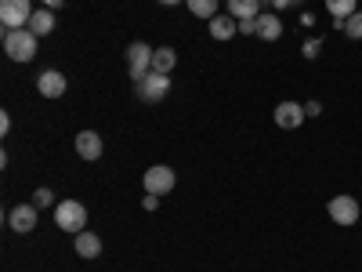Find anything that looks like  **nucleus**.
<instances>
[{
  "mask_svg": "<svg viewBox=\"0 0 362 272\" xmlns=\"http://www.w3.org/2000/svg\"><path fill=\"white\" fill-rule=\"evenodd\" d=\"M37 33L33 29H4V55L11 58V62H33L37 58Z\"/></svg>",
  "mask_w": 362,
  "mask_h": 272,
  "instance_id": "f257e3e1",
  "label": "nucleus"
},
{
  "mask_svg": "<svg viewBox=\"0 0 362 272\" xmlns=\"http://www.w3.org/2000/svg\"><path fill=\"white\" fill-rule=\"evenodd\" d=\"M54 225L62 229V232H83V225H87V207L80 203V200H58L54 203Z\"/></svg>",
  "mask_w": 362,
  "mask_h": 272,
  "instance_id": "f03ea898",
  "label": "nucleus"
},
{
  "mask_svg": "<svg viewBox=\"0 0 362 272\" xmlns=\"http://www.w3.org/2000/svg\"><path fill=\"white\" fill-rule=\"evenodd\" d=\"M326 215L334 218V225L351 229V225L362 218V207H358V200H355V196L341 193V196H329V203H326Z\"/></svg>",
  "mask_w": 362,
  "mask_h": 272,
  "instance_id": "7ed1b4c3",
  "label": "nucleus"
},
{
  "mask_svg": "<svg viewBox=\"0 0 362 272\" xmlns=\"http://www.w3.org/2000/svg\"><path fill=\"white\" fill-rule=\"evenodd\" d=\"M167 91H170V76H163V73H156V69L145 73L141 80H134V95H138L141 102H148V106L163 102Z\"/></svg>",
  "mask_w": 362,
  "mask_h": 272,
  "instance_id": "20e7f679",
  "label": "nucleus"
},
{
  "mask_svg": "<svg viewBox=\"0 0 362 272\" xmlns=\"http://www.w3.org/2000/svg\"><path fill=\"white\" fill-rule=\"evenodd\" d=\"M141 186H145V193H153V196H167V193L177 186V174H174V167H167V164H153V167L145 171Z\"/></svg>",
  "mask_w": 362,
  "mask_h": 272,
  "instance_id": "39448f33",
  "label": "nucleus"
},
{
  "mask_svg": "<svg viewBox=\"0 0 362 272\" xmlns=\"http://www.w3.org/2000/svg\"><path fill=\"white\" fill-rule=\"evenodd\" d=\"M33 11L37 8L29 0H0V22H4V29H25Z\"/></svg>",
  "mask_w": 362,
  "mask_h": 272,
  "instance_id": "423d86ee",
  "label": "nucleus"
},
{
  "mask_svg": "<svg viewBox=\"0 0 362 272\" xmlns=\"http://www.w3.org/2000/svg\"><path fill=\"white\" fill-rule=\"evenodd\" d=\"M153 51L156 47H148L145 40H134L127 47V69H131V80H141L145 73H153Z\"/></svg>",
  "mask_w": 362,
  "mask_h": 272,
  "instance_id": "0eeeda50",
  "label": "nucleus"
},
{
  "mask_svg": "<svg viewBox=\"0 0 362 272\" xmlns=\"http://www.w3.org/2000/svg\"><path fill=\"white\" fill-rule=\"evenodd\" d=\"M305 120H308V113H305V106H300V102H290V98H286V102L276 106V124H279L283 131H297Z\"/></svg>",
  "mask_w": 362,
  "mask_h": 272,
  "instance_id": "6e6552de",
  "label": "nucleus"
},
{
  "mask_svg": "<svg viewBox=\"0 0 362 272\" xmlns=\"http://www.w3.org/2000/svg\"><path fill=\"white\" fill-rule=\"evenodd\" d=\"M37 210H40L37 203H18V207H11V210H8V225H11L15 232H22V236L33 232V229H37Z\"/></svg>",
  "mask_w": 362,
  "mask_h": 272,
  "instance_id": "1a4fd4ad",
  "label": "nucleus"
},
{
  "mask_svg": "<svg viewBox=\"0 0 362 272\" xmlns=\"http://www.w3.org/2000/svg\"><path fill=\"white\" fill-rule=\"evenodd\" d=\"M37 91L44 98H62L66 95V73H58V69H44L37 76Z\"/></svg>",
  "mask_w": 362,
  "mask_h": 272,
  "instance_id": "9d476101",
  "label": "nucleus"
},
{
  "mask_svg": "<svg viewBox=\"0 0 362 272\" xmlns=\"http://www.w3.org/2000/svg\"><path fill=\"white\" fill-rule=\"evenodd\" d=\"M76 157L80 160H98L102 157V135L98 131H80L76 135Z\"/></svg>",
  "mask_w": 362,
  "mask_h": 272,
  "instance_id": "9b49d317",
  "label": "nucleus"
},
{
  "mask_svg": "<svg viewBox=\"0 0 362 272\" xmlns=\"http://www.w3.org/2000/svg\"><path fill=\"white\" fill-rule=\"evenodd\" d=\"M73 251L83 258V261H90V258H98L102 254V236H95V232H76L73 236Z\"/></svg>",
  "mask_w": 362,
  "mask_h": 272,
  "instance_id": "f8f14e48",
  "label": "nucleus"
},
{
  "mask_svg": "<svg viewBox=\"0 0 362 272\" xmlns=\"http://www.w3.org/2000/svg\"><path fill=\"white\" fill-rule=\"evenodd\" d=\"M257 37L261 40H279L283 37V22H279V15H272V11H261L257 15Z\"/></svg>",
  "mask_w": 362,
  "mask_h": 272,
  "instance_id": "ddd939ff",
  "label": "nucleus"
},
{
  "mask_svg": "<svg viewBox=\"0 0 362 272\" xmlns=\"http://www.w3.org/2000/svg\"><path fill=\"white\" fill-rule=\"evenodd\" d=\"M235 33H239V22H235L228 11L210 18V37H214V40H232Z\"/></svg>",
  "mask_w": 362,
  "mask_h": 272,
  "instance_id": "4468645a",
  "label": "nucleus"
},
{
  "mask_svg": "<svg viewBox=\"0 0 362 272\" xmlns=\"http://www.w3.org/2000/svg\"><path fill=\"white\" fill-rule=\"evenodd\" d=\"M228 15H232L235 22L257 18V15H261V0H228Z\"/></svg>",
  "mask_w": 362,
  "mask_h": 272,
  "instance_id": "2eb2a0df",
  "label": "nucleus"
},
{
  "mask_svg": "<svg viewBox=\"0 0 362 272\" xmlns=\"http://www.w3.org/2000/svg\"><path fill=\"white\" fill-rule=\"evenodd\" d=\"M322 4H326L329 15H334V26H341L344 18H351L358 11V0H322Z\"/></svg>",
  "mask_w": 362,
  "mask_h": 272,
  "instance_id": "dca6fc26",
  "label": "nucleus"
},
{
  "mask_svg": "<svg viewBox=\"0 0 362 272\" xmlns=\"http://www.w3.org/2000/svg\"><path fill=\"white\" fill-rule=\"evenodd\" d=\"M174 66H177V51H174V47H156V51H153V69H156V73L170 76Z\"/></svg>",
  "mask_w": 362,
  "mask_h": 272,
  "instance_id": "f3484780",
  "label": "nucleus"
},
{
  "mask_svg": "<svg viewBox=\"0 0 362 272\" xmlns=\"http://www.w3.org/2000/svg\"><path fill=\"white\" fill-rule=\"evenodd\" d=\"M29 29H33L37 37H47L51 29H54V11L51 8H37L33 18H29Z\"/></svg>",
  "mask_w": 362,
  "mask_h": 272,
  "instance_id": "a211bd4d",
  "label": "nucleus"
},
{
  "mask_svg": "<svg viewBox=\"0 0 362 272\" xmlns=\"http://www.w3.org/2000/svg\"><path fill=\"white\" fill-rule=\"evenodd\" d=\"M185 8H189L196 18H214V15H218V0H185Z\"/></svg>",
  "mask_w": 362,
  "mask_h": 272,
  "instance_id": "6ab92c4d",
  "label": "nucleus"
},
{
  "mask_svg": "<svg viewBox=\"0 0 362 272\" xmlns=\"http://www.w3.org/2000/svg\"><path fill=\"white\" fill-rule=\"evenodd\" d=\"M337 29H344V37H348V40H362V11H355L351 18H344Z\"/></svg>",
  "mask_w": 362,
  "mask_h": 272,
  "instance_id": "aec40b11",
  "label": "nucleus"
},
{
  "mask_svg": "<svg viewBox=\"0 0 362 272\" xmlns=\"http://www.w3.org/2000/svg\"><path fill=\"white\" fill-rule=\"evenodd\" d=\"M300 55H305L308 62H315V58L322 55V37H308L305 44H300Z\"/></svg>",
  "mask_w": 362,
  "mask_h": 272,
  "instance_id": "412c9836",
  "label": "nucleus"
},
{
  "mask_svg": "<svg viewBox=\"0 0 362 272\" xmlns=\"http://www.w3.org/2000/svg\"><path fill=\"white\" fill-rule=\"evenodd\" d=\"M29 203H37V207L44 210V207H51V203H54V193H51L47 186H40V189L33 193V200H29Z\"/></svg>",
  "mask_w": 362,
  "mask_h": 272,
  "instance_id": "4be33fe9",
  "label": "nucleus"
},
{
  "mask_svg": "<svg viewBox=\"0 0 362 272\" xmlns=\"http://www.w3.org/2000/svg\"><path fill=\"white\" fill-rule=\"evenodd\" d=\"M239 33H243V37H257V18H243V22H239Z\"/></svg>",
  "mask_w": 362,
  "mask_h": 272,
  "instance_id": "5701e85b",
  "label": "nucleus"
},
{
  "mask_svg": "<svg viewBox=\"0 0 362 272\" xmlns=\"http://www.w3.org/2000/svg\"><path fill=\"white\" fill-rule=\"evenodd\" d=\"M300 4H305V0H272V8H276V11H286V8H300Z\"/></svg>",
  "mask_w": 362,
  "mask_h": 272,
  "instance_id": "b1692460",
  "label": "nucleus"
},
{
  "mask_svg": "<svg viewBox=\"0 0 362 272\" xmlns=\"http://www.w3.org/2000/svg\"><path fill=\"white\" fill-rule=\"evenodd\" d=\"M305 113H308V116L315 120V116L322 113V102H319V98H312V102H305Z\"/></svg>",
  "mask_w": 362,
  "mask_h": 272,
  "instance_id": "393cba45",
  "label": "nucleus"
},
{
  "mask_svg": "<svg viewBox=\"0 0 362 272\" xmlns=\"http://www.w3.org/2000/svg\"><path fill=\"white\" fill-rule=\"evenodd\" d=\"M141 207H145V210H156V207H160V196H153V193H148V196L141 200Z\"/></svg>",
  "mask_w": 362,
  "mask_h": 272,
  "instance_id": "a878e982",
  "label": "nucleus"
},
{
  "mask_svg": "<svg viewBox=\"0 0 362 272\" xmlns=\"http://www.w3.org/2000/svg\"><path fill=\"white\" fill-rule=\"evenodd\" d=\"M8 131H11V116L0 113V135H8Z\"/></svg>",
  "mask_w": 362,
  "mask_h": 272,
  "instance_id": "bb28decb",
  "label": "nucleus"
},
{
  "mask_svg": "<svg viewBox=\"0 0 362 272\" xmlns=\"http://www.w3.org/2000/svg\"><path fill=\"white\" fill-rule=\"evenodd\" d=\"M300 26L312 29V26H315V15H312V11H300Z\"/></svg>",
  "mask_w": 362,
  "mask_h": 272,
  "instance_id": "cd10ccee",
  "label": "nucleus"
},
{
  "mask_svg": "<svg viewBox=\"0 0 362 272\" xmlns=\"http://www.w3.org/2000/svg\"><path fill=\"white\" fill-rule=\"evenodd\" d=\"M62 4H66V0H44V8H51V11H58Z\"/></svg>",
  "mask_w": 362,
  "mask_h": 272,
  "instance_id": "c85d7f7f",
  "label": "nucleus"
},
{
  "mask_svg": "<svg viewBox=\"0 0 362 272\" xmlns=\"http://www.w3.org/2000/svg\"><path fill=\"white\" fill-rule=\"evenodd\" d=\"M160 4H167V8H170V4H185V0H160Z\"/></svg>",
  "mask_w": 362,
  "mask_h": 272,
  "instance_id": "c756f323",
  "label": "nucleus"
}]
</instances>
